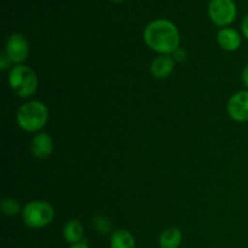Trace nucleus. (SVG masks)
Returning a JSON list of instances; mask_svg holds the SVG:
<instances>
[{"label": "nucleus", "mask_w": 248, "mask_h": 248, "mask_svg": "<svg viewBox=\"0 0 248 248\" xmlns=\"http://www.w3.org/2000/svg\"><path fill=\"white\" fill-rule=\"evenodd\" d=\"M143 39L148 47L159 55H173L181 45V34L173 22L154 19L145 27Z\"/></svg>", "instance_id": "obj_1"}, {"label": "nucleus", "mask_w": 248, "mask_h": 248, "mask_svg": "<svg viewBox=\"0 0 248 248\" xmlns=\"http://www.w3.org/2000/svg\"><path fill=\"white\" fill-rule=\"evenodd\" d=\"M16 121L26 132L39 133L48 121V108L40 101L27 102L17 110Z\"/></svg>", "instance_id": "obj_2"}, {"label": "nucleus", "mask_w": 248, "mask_h": 248, "mask_svg": "<svg viewBox=\"0 0 248 248\" xmlns=\"http://www.w3.org/2000/svg\"><path fill=\"white\" fill-rule=\"evenodd\" d=\"M9 85L21 98H29L36 92L39 80L36 73L29 65L16 64L10 69Z\"/></svg>", "instance_id": "obj_3"}, {"label": "nucleus", "mask_w": 248, "mask_h": 248, "mask_svg": "<svg viewBox=\"0 0 248 248\" xmlns=\"http://www.w3.org/2000/svg\"><path fill=\"white\" fill-rule=\"evenodd\" d=\"M22 219L31 229H41L51 224L55 218L53 207L46 201L34 200L27 203L22 210Z\"/></svg>", "instance_id": "obj_4"}, {"label": "nucleus", "mask_w": 248, "mask_h": 248, "mask_svg": "<svg viewBox=\"0 0 248 248\" xmlns=\"http://www.w3.org/2000/svg\"><path fill=\"white\" fill-rule=\"evenodd\" d=\"M208 16L216 26L229 27L237 17V7L234 0H210Z\"/></svg>", "instance_id": "obj_5"}, {"label": "nucleus", "mask_w": 248, "mask_h": 248, "mask_svg": "<svg viewBox=\"0 0 248 248\" xmlns=\"http://www.w3.org/2000/svg\"><path fill=\"white\" fill-rule=\"evenodd\" d=\"M5 55L15 64H23L29 56V43L22 34L14 33L5 44Z\"/></svg>", "instance_id": "obj_6"}, {"label": "nucleus", "mask_w": 248, "mask_h": 248, "mask_svg": "<svg viewBox=\"0 0 248 248\" xmlns=\"http://www.w3.org/2000/svg\"><path fill=\"white\" fill-rule=\"evenodd\" d=\"M227 110L230 118L237 123L248 121V90L239 91L232 94L227 104Z\"/></svg>", "instance_id": "obj_7"}, {"label": "nucleus", "mask_w": 248, "mask_h": 248, "mask_svg": "<svg viewBox=\"0 0 248 248\" xmlns=\"http://www.w3.org/2000/svg\"><path fill=\"white\" fill-rule=\"evenodd\" d=\"M176 61L171 55H159L150 64V73L155 79H166L173 73Z\"/></svg>", "instance_id": "obj_8"}, {"label": "nucleus", "mask_w": 248, "mask_h": 248, "mask_svg": "<svg viewBox=\"0 0 248 248\" xmlns=\"http://www.w3.org/2000/svg\"><path fill=\"white\" fill-rule=\"evenodd\" d=\"M53 152V140L50 135L39 132L31 140V153L36 159H47Z\"/></svg>", "instance_id": "obj_9"}, {"label": "nucleus", "mask_w": 248, "mask_h": 248, "mask_svg": "<svg viewBox=\"0 0 248 248\" xmlns=\"http://www.w3.org/2000/svg\"><path fill=\"white\" fill-rule=\"evenodd\" d=\"M217 40L220 47L225 51H229V52L237 51L241 47L242 44L241 34L236 29L230 28V27H225L218 31Z\"/></svg>", "instance_id": "obj_10"}, {"label": "nucleus", "mask_w": 248, "mask_h": 248, "mask_svg": "<svg viewBox=\"0 0 248 248\" xmlns=\"http://www.w3.org/2000/svg\"><path fill=\"white\" fill-rule=\"evenodd\" d=\"M63 237L70 245L80 244L84 241V227L78 219H72L65 223L63 228Z\"/></svg>", "instance_id": "obj_11"}, {"label": "nucleus", "mask_w": 248, "mask_h": 248, "mask_svg": "<svg viewBox=\"0 0 248 248\" xmlns=\"http://www.w3.org/2000/svg\"><path fill=\"white\" fill-rule=\"evenodd\" d=\"M183 241V234L176 227H170L160 234V248H179Z\"/></svg>", "instance_id": "obj_12"}, {"label": "nucleus", "mask_w": 248, "mask_h": 248, "mask_svg": "<svg viewBox=\"0 0 248 248\" xmlns=\"http://www.w3.org/2000/svg\"><path fill=\"white\" fill-rule=\"evenodd\" d=\"M110 248H136V240L128 230L119 229L111 234Z\"/></svg>", "instance_id": "obj_13"}, {"label": "nucleus", "mask_w": 248, "mask_h": 248, "mask_svg": "<svg viewBox=\"0 0 248 248\" xmlns=\"http://www.w3.org/2000/svg\"><path fill=\"white\" fill-rule=\"evenodd\" d=\"M1 212L2 215H5L6 217H16L19 213H22L23 208L19 205L18 200L14 198H6L1 201Z\"/></svg>", "instance_id": "obj_14"}, {"label": "nucleus", "mask_w": 248, "mask_h": 248, "mask_svg": "<svg viewBox=\"0 0 248 248\" xmlns=\"http://www.w3.org/2000/svg\"><path fill=\"white\" fill-rule=\"evenodd\" d=\"M93 227L99 234L107 235L111 232V223L110 220L103 216H98V217L93 218Z\"/></svg>", "instance_id": "obj_15"}, {"label": "nucleus", "mask_w": 248, "mask_h": 248, "mask_svg": "<svg viewBox=\"0 0 248 248\" xmlns=\"http://www.w3.org/2000/svg\"><path fill=\"white\" fill-rule=\"evenodd\" d=\"M11 61L9 60V57H7L5 53H2L1 57H0V67H1V70H6L7 68L10 67V64H11Z\"/></svg>", "instance_id": "obj_16"}, {"label": "nucleus", "mask_w": 248, "mask_h": 248, "mask_svg": "<svg viewBox=\"0 0 248 248\" xmlns=\"http://www.w3.org/2000/svg\"><path fill=\"white\" fill-rule=\"evenodd\" d=\"M173 58H174V61H179V62H182V61H184L186 60V52H184L183 50H182L181 47L178 48V50L176 51V52L173 53Z\"/></svg>", "instance_id": "obj_17"}, {"label": "nucleus", "mask_w": 248, "mask_h": 248, "mask_svg": "<svg viewBox=\"0 0 248 248\" xmlns=\"http://www.w3.org/2000/svg\"><path fill=\"white\" fill-rule=\"evenodd\" d=\"M241 29H242V34H244V36L248 40V14L245 16L244 21H242Z\"/></svg>", "instance_id": "obj_18"}, {"label": "nucleus", "mask_w": 248, "mask_h": 248, "mask_svg": "<svg viewBox=\"0 0 248 248\" xmlns=\"http://www.w3.org/2000/svg\"><path fill=\"white\" fill-rule=\"evenodd\" d=\"M241 78H242V81H244L245 86H246L247 90H248V64L244 68V70H242Z\"/></svg>", "instance_id": "obj_19"}, {"label": "nucleus", "mask_w": 248, "mask_h": 248, "mask_svg": "<svg viewBox=\"0 0 248 248\" xmlns=\"http://www.w3.org/2000/svg\"><path fill=\"white\" fill-rule=\"evenodd\" d=\"M69 248H90L89 246H87L86 244H85L84 241L80 242V244H75V245H72Z\"/></svg>", "instance_id": "obj_20"}, {"label": "nucleus", "mask_w": 248, "mask_h": 248, "mask_svg": "<svg viewBox=\"0 0 248 248\" xmlns=\"http://www.w3.org/2000/svg\"><path fill=\"white\" fill-rule=\"evenodd\" d=\"M110 1H114V2H123V1H126V0H110Z\"/></svg>", "instance_id": "obj_21"}]
</instances>
